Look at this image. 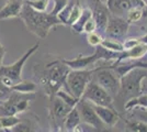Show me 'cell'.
Returning a JSON list of instances; mask_svg holds the SVG:
<instances>
[{"instance_id":"cell-1","label":"cell","mask_w":147,"mask_h":132,"mask_svg":"<svg viewBox=\"0 0 147 132\" xmlns=\"http://www.w3.org/2000/svg\"><path fill=\"white\" fill-rule=\"evenodd\" d=\"M69 70L70 68L61 61V58H57L56 61L45 64L42 68L35 65L34 74L42 85L45 94L51 98L55 96L59 89L65 88V90H67L66 78Z\"/></svg>"},{"instance_id":"cell-2","label":"cell","mask_w":147,"mask_h":132,"mask_svg":"<svg viewBox=\"0 0 147 132\" xmlns=\"http://www.w3.org/2000/svg\"><path fill=\"white\" fill-rule=\"evenodd\" d=\"M19 18L23 21L28 31L40 39L46 38L52 29L61 24L57 16L46 11H37L25 2Z\"/></svg>"},{"instance_id":"cell-3","label":"cell","mask_w":147,"mask_h":132,"mask_svg":"<svg viewBox=\"0 0 147 132\" xmlns=\"http://www.w3.org/2000/svg\"><path fill=\"white\" fill-rule=\"evenodd\" d=\"M147 77V68L135 67L120 77V87L115 98L124 104L142 94L143 79Z\"/></svg>"},{"instance_id":"cell-4","label":"cell","mask_w":147,"mask_h":132,"mask_svg":"<svg viewBox=\"0 0 147 132\" xmlns=\"http://www.w3.org/2000/svg\"><path fill=\"white\" fill-rule=\"evenodd\" d=\"M38 47H40V42H37L32 47H30L14 63L10 64V65H3V64L0 65V77L7 86L11 87L14 84L22 81V70H23L25 63L38 50Z\"/></svg>"},{"instance_id":"cell-5","label":"cell","mask_w":147,"mask_h":132,"mask_svg":"<svg viewBox=\"0 0 147 132\" xmlns=\"http://www.w3.org/2000/svg\"><path fill=\"white\" fill-rule=\"evenodd\" d=\"M119 54L120 53H117V52H112V51L104 49L102 45H98V46H96V50L91 55H88V56L79 55L78 57L73 58V60L61 58V61L70 69H88L101 60H103V61H111V60L115 61L119 57Z\"/></svg>"},{"instance_id":"cell-6","label":"cell","mask_w":147,"mask_h":132,"mask_svg":"<svg viewBox=\"0 0 147 132\" xmlns=\"http://www.w3.org/2000/svg\"><path fill=\"white\" fill-rule=\"evenodd\" d=\"M94 68L88 69H70L66 78L67 91L77 97L81 98L87 85L93 77Z\"/></svg>"},{"instance_id":"cell-7","label":"cell","mask_w":147,"mask_h":132,"mask_svg":"<svg viewBox=\"0 0 147 132\" xmlns=\"http://www.w3.org/2000/svg\"><path fill=\"white\" fill-rule=\"evenodd\" d=\"M74 107H70L58 96H53L49 98V126L53 131L64 130V122L68 112Z\"/></svg>"},{"instance_id":"cell-8","label":"cell","mask_w":147,"mask_h":132,"mask_svg":"<svg viewBox=\"0 0 147 132\" xmlns=\"http://www.w3.org/2000/svg\"><path fill=\"white\" fill-rule=\"evenodd\" d=\"M81 98L91 102L92 105L115 109L114 104H113V97L103 87H101L98 83L94 82L93 79H91L89 82V84L87 85Z\"/></svg>"},{"instance_id":"cell-9","label":"cell","mask_w":147,"mask_h":132,"mask_svg":"<svg viewBox=\"0 0 147 132\" xmlns=\"http://www.w3.org/2000/svg\"><path fill=\"white\" fill-rule=\"evenodd\" d=\"M92 79L103 87L112 97H115L120 87V77L109 66L96 67Z\"/></svg>"},{"instance_id":"cell-10","label":"cell","mask_w":147,"mask_h":132,"mask_svg":"<svg viewBox=\"0 0 147 132\" xmlns=\"http://www.w3.org/2000/svg\"><path fill=\"white\" fill-rule=\"evenodd\" d=\"M76 107H77L78 111H79L80 118H81V120L85 123H87L88 126L92 127L94 130H98V131H104V130H107L105 129L107 126L99 118V116L96 112L94 108L92 107L91 102H89L86 99L80 98L78 104L76 105Z\"/></svg>"},{"instance_id":"cell-11","label":"cell","mask_w":147,"mask_h":132,"mask_svg":"<svg viewBox=\"0 0 147 132\" xmlns=\"http://www.w3.org/2000/svg\"><path fill=\"white\" fill-rule=\"evenodd\" d=\"M129 28V23L126 21L125 18L117 17V16H113L110 13L104 32H105L107 38L122 41L126 37Z\"/></svg>"},{"instance_id":"cell-12","label":"cell","mask_w":147,"mask_h":132,"mask_svg":"<svg viewBox=\"0 0 147 132\" xmlns=\"http://www.w3.org/2000/svg\"><path fill=\"white\" fill-rule=\"evenodd\" d=\"M105 6L111 14L125 18L132 7H146V3L144 0H107Z\"/></svg>"},{"instance_id":"cell-13","label":"cell","mask_w":147,"mask_h":132,"mask_svg":"<svg viewBox=\"0 0 147 132\" xmlns=\"http://www.w3.org/2000/svg\"><path fill=\"white\" fill-rule=\"evenodd\" d=\"M147 54V44L142 42L140 40V42L137 44L133 45L132 47L126 49V50L120 52L119 57L115 61H123V60H141Z\"/></svg>"},{"instance_id":"cell-14","label":"cell","mask_w":147,"mask_h":132,"mask_svg":"<svg viewBox=\"0 0 147 132\" xmlns=\"http://www.w3.org/2000/svg\"><path fill=\"white\" fill-rule=\"evenodd\" d=\"M23 5L24 0H7L6 5L0 10V21L19 18Z\"/></svg>"},{"instance_id":"cell-15","label":"cell","mask_w":147,"mask_h":132,"mask_svg":"<svg viewBox=\"0 0 147 132\" xmlns=\"http://www.w3.org/2000/svg\"><path fill=\"white\" fill-rule=\"evenodd\" d=\"M92 107L94 108L99 118L107 127H114L117 123L120 116L115 109H111L103 106H97V105H92Z\"/></svg>"},{"instance_id":"cell-16","label":"cell","mask_w":147,"mask_h":132,"mask_svg":"<svg viewBox=\"0 0 147 132\" xmlns=\"http://www.w3.org/2000/svg\"><path fill=\"white\" fill-rule=\"evenodd\" d=\"M109 16H110V12H109L107 6L102 5L100 2V0H97L96 8L92 11V17L94 18L96 23H97V30H100L101 32L105 31V26L108 23Z\"/></svg>"},{"instance_id":"cell-17","label":"cell","mask_w":147,"mask_h":132,"mask_svg":"<svg viewBox=\"0 0 147 132\" xmlns=\"http://www.w3.org/2000/svg\"><path fill=\"white\" fill-rule=\"evenodd\" d=\"M81 123V118H80L79 111L77 107H75L68 112L67 117L64 122V130L66 131H76V128H79Z\"/></svg>"},{"instance_id":"cell-18","label":"cell","mask_w":147,"mask_h":132,"mask_svg":"<svg viewBox=\"0 0 147 132\" xmlns=\"http://www.w3.org/2000/svg\"><path fill=\"white\" fill-rule=\"evenodd\" d=\"M12 91H18V93H22V94H35L37 89L36 83L32 82V81H28V79H22L19 83L14 84L11 86Z\"/></svg>"},{"instance_id":"cell-19","label":"cell","mask_w":147,"mask_h":132,"mask_svg":"<svg viewBox=\"0 0 147 132\" xmlns=\"http://www.w3.org/2000/svg\"><path fill=\"white\" fill-rule=\"evenodd\" d=\"M136 107L140 108H145L147 109V94H141L137 97H134L132 99H129V101H126L124 104V110L125 111H129L131 109Z\"/></svg>"},{"instance_id":"cell-20","label":"cell","mask_w":147,"mask_h":132,"mask_svg":"<svg viewBox=\"0 0 147 132\" xmlns=\"http://www.w3.org/2000/svg\"><path fill=\"white\" fill-rule=\"evenodd\" d=\"M91 16H92V11L90 9H88V8L82 9V13H81V16L79 17V19L77 20L75 23H73V24L70 25L73 32L77 33V34L82 33V26L85 24V22H86L87 20L89 19Z\"/></svg>"},{"instance_id":"cell-21","label":"cell","mask_w":147,"mask_h":132,"mask_svg":"<svg viewBox=\"0 0 147 132\" xmlns=\"http://www.w3.org/2000/svg\"><path fill=\"white\" fill-rule=\"evenodd\" d=\"M22 119L17 117V114L13 116H0V125H1V130H9L11 131L13 127H16L18 123H20Z\"/></svg>"},{"instance_id":"cell-22","label":"cell","mask_w":147,"mask_h":132,"mask_svg":"<svg viewBox=\"0 0 147 132\" xmlns=\"http://www.w3.org/2000/svg\"><path fill=\"white\" fill-rule=\"evenodd\" d=\"M144 8H146V7H132L129 9V12L125 16V19L129 24L141 21L144 16Z\"/></svg>"},{"instance_id":"cell-23","label":"cell","mask_w":147,"mask_h":132,"mask_svg":"<svg viewBox=\"0 0 147 132\" xmlns=\"http://www.w3.org/2000/svg\"><path fill=\"white\" fill-rule=\"evenodd\" d=\"M100 45H102L104 49L109 51H112V52H122L124 51V45H123L122 41H119V40H114V39H103L102 42Z\"/></svg>"},{"instance_id":"cell-24","label":"cell","mask_w":147,"mask_h":132,"mask_svg":"<svg viewBox=\"0 0 147 132\" xmlns=\"http://www.w3.org/2000/svg\"><path fill=\"white\" fill-rule=\"evenodd\" d=\"M125 131L147 132V123L140 120H127L125 123Z\"/></svg>"},{"instance_id":"cell-25","label":"cell","mask_w":147,"mask_h":132,"mask_svg":"<svg viewBox=\"0 0 147 132\" xmlns=\"http://www.w3.org/2000/svg\"><path fill=\"white\" fill-rule=\"evenodd\" d=\"M77 2V0H68L67 5L61 9V11L57 14V18L59 19L61 24L67 25L68 19H69V16H70V12L73 10V7L75 6V3Z\"/></svg>"},{"instance_id":"cell-26","label":"cell","mask_w":147,"mask_h":132,"mask_svg":"<svg viewBox=\"0 0 147 132\" xmlns=\"http://www.w3.org/2000/svg\"><path fill=\"white\" fill-rule=\"evenodd\" d=\"M56 96H58L59 98H61V99L65 101L66 104H68L70 107H75V106L78 104V101H79V99H80V98H77V97L73 96L70 93H68L67 90H65V89H59V90L56 93Z\"/></svg>"},{"instance_id":"cell-27","label":"cell","mask_w":147,"mask_h":132,"mask_svg":"<svg viewBox=\"0 0 147 132\" xmlns=\"http://www.w3.org/2000/svg\"><path fill=\"white\" fill-rule=\"evenodd\" d=\"M24 2L37 11H46L49 0H24Z\"/></svg>"},{"instance_id":"cell-28","label":"cell","mask_w":147,"mask_h":132,"mask_svg":"<svg viewBox=\"0 0 147 132\" xmlns=\"http://www.w3.org/2000/svg\"><path fill=\"white\" fill-rule=\"evenodd\" d=\"M81 13H82V8L79 6V3H78V1L75 3V6L73 7V10H71V12H70V16H69V19H68V22H67V25H70L75 23L77 20L79 19V17L81 16Z\"/></svg>"},{"instance_id":"cell-29","label":"cell","mask_w":147,"mask_h":132,"mask_svg":"<svg viewBox=\"0 0 147 132\" xmlns=\"http://www.w3.org/2000/svg\"><path fill=\"white\" fill-rule=\"evenodd\" d=\"M87 40H88V43L89 45H91V46H98L101 44L102 42V35L100 34V33H96V32H91V33H88V37H87Z\"/></svg>"},{"instance_id":"cell-30","label":"cell","mask_w":147,"mask_h":132,"mask_svg":"<svg viewBox=\"0 0 147 132\" xmlns=\"http://www.w3.org/2000/svg\"><path fill=\"white\" fill-rule=\"evenodd\" d=\"M129 111H133V113L131 114V118H134L136 120H140L147 123V109L142 108L140 110H135V109H131Z\"/></svg>"},{"instance_id":"cell-31","label":"cell","mask_w":147,"mask_h":132,"mask_svg":"<svg viewBox=\"0 0 147 132\" xmlns=\"http://www.w3.org/2000/svg\"><path fill=\"white\" fill-rule=\"evenodd\" d=\"M97 30V23H96V20L93 17H90L89 19L85 22V24L82 26V32L84 33H91V32H94Z\"/></svg>"},{"instance_id":"cell-32","label":"cell","mask_w":147,"mask_h":132,"mask_svg":"<svg viewBox=\"0 0 147 132\" xmlns=\"http://www.w3.org/2000/svg\"><path fill=\"white\" fill-rule=\"evenodd\" d=\"M12 93V89L11 87L7 86L5 83L2 82L1 77H0V101L5 100L9 97V95Z\"/></svg>"},{"instance_id":"cell-33","label":"cell","mask_w":147,"mask_h":132,"mask_svg":"<svg viewBox=\"0 0 147 132\" xmlns=\"http://www.w3.org/2000/svg\"><path fill=\"white\" fill-rule=\"evenodd\" d=\"M67 2H68V0H54V3H55V5H54L53 10L49 13H52V14H54V16H57L61 9L67 5Z\"/></svg>"},{"instance_id":"cell-34","label":"cell","mask_w":147,"mask_h":132,"mask_svg":"<svg viewBox=\"0 0 147 132\" xmlns=\"http://www.w3.org/2000/svg\"><path fill=\"white\" fill-rule=\"evenodd\" d=\"M5 55H6V47L0 43V65H1L2 62H3V57H5Z\"/></svg>"},{"instance_id":"cell-35","label":"cell","mask_w":147,"mask_h":132,"mask_svg":"<svg viewBox=\"0 0 147 132\" xmlns=\"http://www.w3.org/2000/svg\"><path fill=\"white\" fill-rule=\"evenodd\" d=\"M140 40H141L142 42H144V43L147 44V33L144 35V37H142V38H140Z\"/></svg>"},{"instance_id":"cell-36","label":"cell","mask_w":147,"mask_h":132,"mask_svg":"<svg viewBox=\"0 0 147 132\" xmlns=\"http://www.w3.org/2000/svg\"><path fill=\"white\" fill-rule=\"evenodd\" d=\"M143 93H144V94H147V86H143V87H142V94H143Z\"/></svg>"},{"instance_id":"cell-37","label":"cell","mask_w":147,"mask_h":132,"mask_svg":"<svg viewBox=\"0 0 147 132\" xmlns=\"http://www.w3.org/2000/svg\"><path fill=\"white\" fill-rule=\"evenodd\" d=\"M0 131H1V125H0Z\"/></svg>"},{"instance_id":"cell-38","label":"cell","mask_w":147,"mask_h":132,"mask_svg":"<svg viewBox=\"0 0 147 132\" xmlns=\"http://www.w3.org/2000/svg\"><path fill=\"white\" fill-rule=\"evenodd\" d=\"M144 1H145V2H146V3H147V0H144Z\"/></svg>"},{"instance_id":"cell-39","label":"cell","mask_w":147,"mask_h":132,"mask_svg":"<svg viewBox=\"0 0 147 132\" xmlns=\"http://www.w3.org/2000/svg\"><path fill=\"white\" fill-rule=\"evenodd\" d=\"M145 3H146V2H145ZM146 7H147V3H146Z\"/></svg>"}]
</instances>
